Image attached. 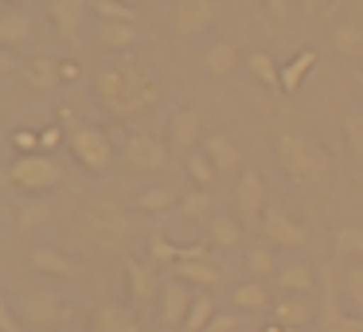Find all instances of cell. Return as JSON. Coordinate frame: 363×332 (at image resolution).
Wrapping results in <instances>:
<instances>
[{
	"mask_svg": "<svg viewBox=\"0 0 363 332\" xmlns=\"http://www.w3.org/2000/svg\"><path fill=\"white\" fill-rule=\"evenodd\" d=\"M59 74H63V82H79L82 79V67L74 63V59H63V63H59Z\"/></svg>",
	"mask_w": 363,
	"mask_h": 332,
	"instance_id": "obj_48",
	"label": "cell"
},
{
	"mask_svg": "<svg viewBox=\"0 0 363 332\" xmlns=\"http://www.w3.org/2000/svg\"><path fill=\"white\" fill-rule=\"evenodd\" d=\"M332 254L336 262H352L363 254V227H340L336 231V243H332Z\"/></svg>",
	"mask_w": 363,
	"mask_h": 332,
	"instance_id": "obj_34",
	"label": "cell"
},
{
	"mask_svg": "<svg viewBox=\"0 0 363 332\" xmlns=\"http://www.w3.org/2000/svg\"><path fill=\"white\" fill-rule=\"evenodd\" d=\"M35 43V20L28 16L24 9H4L0 12V48L9 51H24Z\"/></svg>",
	"mask_w": 363,
	"mask_h": 332,
	"instance_id": "obj_15",
	"label": "cell"
},
{
	"mask_svg": "<svg viewBox=\"0 0 363 332\" xmlns=\"http://www.w3.org/2000/svg\"><path fill=\"white\" fill-rule=\"evenodd\" d=\"M9 184L24 196H40V192H51L55 184H63V165L51 153H28V157H16L9 165Z\"/></svg>",
	"mask_w": 363,
	"mask_h": 332,
	"instance_id": "obj_6",
	"label": "cell"
},
{
	"mask_svg": "<svg viewBox=\"0 0 363 332\" xmlns=\"http://www.w3.org/2000/svg\"><path fill=\"white\" fill-rule=\"evenodd\" d=\"M12 149H16L20 157H28V153H40V129H28V126L12 129Z\"/></svg>",
	"mask_w": 363,
	"mask_h": 332,
	"instance_id": "obj_42",
	"label": "cell"
},
{
	"mask_svg": "<svg viewBox=\"0 0 363 332\" xmlns=\"http://www.w3.org/2000/svg\"><path fill=\"white\" fill-rule=\"evenodd\" d=\"M203 153L211 157V165L219 176L242 172V149H238L227 133H203Z\"/></svg>",
	"mask_w": 363,
	"mask_h": 332,
	"instance_id": "obj_17",
	"label": "cell"
},
{
	"mask_svg": "<svg viewBox=\"0 0 363 332\" xmlns=\"http://www.w3.org/2000/svg\"><path fill=\"white\" fill-rule=\"evenodd\" d=\"M262 332H281V324H277V321H274V324H269V328H262Z\"/></svg>",
	"mask_w": 363,
	"mask_h": 332,
	"instance_id": "obj_51",
	"label": "cell"
},
{
	"mask_svg": "<svg viewBox=\"0 0 363 332\" xmlns=\"http://www.w3.org/2000/svg\"><path fill=\"white\" fill-rule=\"evenodd\" d=\"M246 71H250L262 87H281V67H277L266 51H254V55L246 59Z\"/></svg>",
	"mask_w": 363,
	"mask_h": 332,
	"instance_id": "obj_35",
	"label": "cell"
},
{
	"mask_svg": "<svg viewBox=\"0 0 363 332\" xmlns=\"http://www.w3.org/2000/svg\"><path fill=\"white\" fill-rule=\"evenodd\" d=\"M67 149H71V157L94 176H106L113 168V157H118L110 133L98 129V126H86V121H79V126L67 129Z\"/></svg>",
	"mask_w": 363,
	"mask_h": 332,
	"instance_id": "obj_4",
	"label": "cell"
},
{
	"mask_svg": "<svg viewBox=\"0 0 363 332\" xmlns=\"http://www.w3.org/2000/svg\"><path fill=\"white\" fill-rule=\"evenodd\" d=\"M94 40L110 51H129L137 43V24H121V20H98Z\"/></svg>",
	"mask_w": 363,
	"mask_h": 332,
	"instance_id": "obj_25",
	"label": "cell"
},
{
	"mask_svg": "<svg viewBox=\"0 0 363 332\" xmlns=\"http://www.w3.org/2000/svg\"><path fill=\"white\" fill-rule=\"evenodd\" d=\"M238 328H242V316L238 313H215L203 332H238Z\"/></svg>",
	"mask_w": 363,
	"mask_h": 332,
	"instance_id": "obj_45",
	"label": "cell"
},
{
	"mask_svg": "<svg viewBox=\"0 0 363 332\" xmlns=\"http://www.w3.org/2000/svg\"><path fill=\"white\" fill-rule=\"evenodd\" d=\"M94 90H98V102L121 121L145 118V114L157 106V98H160L157 79H152L141 63H133V59L113 63V67H102L98 79H94Z\"/></svg>",
	"mask_w": 363,
	"mask_h": 332,
	"instance_id": "obj_1",
	"label": "cell"
},
{
	"mask_svg": "<svg viewBox=\"0 0 363 332\" xmlns=\"http://www.w3.org/2000/svg\"><path fill=\"white\" fill-rule=\"evenodd\" d=\"M324 297H320V332H363V316H352L340 309V289H336V274L324 270L320 274Z\"/></svg>",
	"mask_w": 363,
	"mask_h": 332,
	"instance_id": "obj_9",
	"label": "cell"
},
{
	"mask_svg": "<svg viewBox=\"0 0 363 332\" xmlns=\"http://www.w3.org/2000/svg\"><path fill=\"white\" fill-rule=\"evenodd\" d=\"M90 332H141V321L129 305L118 301H102V305L90 313Z\"/></svg>",
	"mask_w": 363,
	"mask_h": 332,
	"instance_id": "obj_16",
	"label": "cell"
},
{
	"mask_svg": "<svg viewBox=\"0 0 363 332\" xmlns=\"http://www.w3.org/2000/svg\"><path fill=\"white\" fill-rule=\"evenodd\" d=\"M316 309L308 297H293V293H285L281 301L274 305V321L285 324V328H305V324H313Z\"/></svg>",
	"mask_w": 363,
	"mask_h": 332,
	"instance_id": "obj_20",
	"label": "cell"
},
{
	"mask_svg": "<svg viewBox=\"0 0 363 332\" xmlns=\"http://www.w3.org/2000/svg\"><path fill=\"white\" fill-rule=\"evenodd\" d=\"M149 254H152V262H176V258H180V246L168 243L164 231H152V238H149Z\"/></svg>",
	"mask_w": 363,
	"mask_h": 332,
	"instance_id": "obj_41",
	"label": "cell"
},
{
	"mask_svg": "<svg viewBox=\"0 0 363 332\" xmlns=\"http://www.w3.org/2000/svg\"><path fill=\"white\" fill-rule=\"evenodd\" d=\"M324 4H328V0H301V12H305V16H316Z\"/></svg>",
	"mask_w": 363,
	"mask_h": 332,
	"instance_id": "obj_49",
	"label": "cell"
},
{
	"mask_svg": "<svg viewBox=\"0 0 363 332\" xmlns=\"http://www.w3.org/2000/svg\"><path fill=\"white\" fill-rule=\"evenodd\" d=\"M28 262H32L35 274H48V277H74V274H82L79 262L67 258L63 250H55V246H32Z\"/></svg>",
	"mask_w": 363,
	"mask_h": 332,
	"instance_id": "obj_18",
	"label": "cell"
},
{
	"mask_svg": "<svg viewBox=\"0 0 363 332\" xmlns=\"http://www.w3.org/2000/svg\"><path fill=\"white\" fill-rule=\"evenodd\" d=\"M316 67V51H297V55H293V63H285L281 67V87L277 90H285V94H293V90L301 87V82L308 79V71H313Z\"/></svg>",
	"mask_w": 363,
	"mask_h": 332,
	"instance_id": "obj_29",
	"label": "cell"
},
{
	"mask_svg": "<svg viewBox=\"0 0 363 332\" xmlns=\"http://www.w3.org/2000/svg\"><path fill=\"white\" fill-rule=\"evenodd\" d=\"M274 153H277L281 172L289 176L297 188H308V192H324V188H328L332 160H328V153H324L308 133H301V129L274 133Z\"/></svg>",
	"mask_w": 363,
	"mask_h": 332,
	"instance_id": "obj_2",
	"label": "cell"
},
{
	"mask_svg": "<svg viewBox=\"0 0 363 332\" xmlns=\"http://www.w3.org/2000/svg\"><path fill=\"white\" fill-rule=\"evenodd\" d=\"M20 67H24V63H20V55H16V51L0 48V79H9L12 71H20Z\"/></svg>",
	"mask_w": 363,
	"mask_h": 332,
	"instance_id": "obj_46",
	"label": "cell"
},
{
	"mask_svg": "<svg viewBox=\"0 0 363 332\" xmlns=\"http://www.w3.org/2000/svg\"><path fill=\"white\" fill-rule=\"evenodd\" d=\"M51 204H43V199H24L16 211V227L20 231H40L43 223H51Z\"/></svg>",
	"mask_w": 363,
	"mask_h": 332,
	"instance_id": "obj_33",
	"label": "cell"
},
{
	"mask_svg": "<svg viewBox=\"0 0 363 332\" xmlns=\"http://www.w3.org/2000/svg\"><path fill=\"white\" fill-rule=\"evenodd\" d=\"M184 168H188V176L199 184V188H207V184H211L215 176H219V172H215V165H211V157H207V153H199V149H196V153H188Z\"/></svg>",
	"mask_w": 363,
	"mask_h": 332,
	"instance_id": "obj_39",
	"label": "cell"
},
{
	"mask_svg": "<svg viewBox=\"0 0 363 332\" xmlns=\"http://www.w3.org/2000/svg\"><path fill=\"white\" fill-rule=\"evenodd\" d=\"M172 274L188 285H203V289L223 282V270L215 262H172Z\"/></svg>",
	"mask_w": 363,
	"mask_h": 332,
	"instance_id": "obj_28",
	"label": "cell"
},
{
	"mask_svg": "<svg viewBox=\"0 0 363 332\" xmlns=\"http://www.w3.org/2000/svg\"><path fill=\"white\" fill-rule=\"evenodd\" d=\"M262 235H266L274 246H289V250H301V246L308 243V231L301 227L297 219H289L277 204H269L266 215H262Z\"/></svg>",
	"mask_w": 363,
	"mask_h": 332,
	"instance_id": "obj_12",
	"label": "cell"
},
{
	"mask_svg": "<svg viewBox=\"0 0 363 332\" xmlns=\"http://www.w3.org/2000/svg\"><path fill=\"white\" fill-rule=\"evenodd\" d=\"M211 211H215V199H211V192H207V188H196V192H188V196H180V215L188 223L211 219Z\"/></svg>",
	"mask_w": 363,
	"mask_h": 332,
	"instance_id": "obj_30",
	"label": "cell"
},
{
	"mask_svg": "<svg viewBox=\"0 0 363 332\" xmlns=\"http://www.w3.org/2000/svg\"><path fill=\"white\" fill-rule=\"evenodd\" d=\"M4 4H9V9H20V4H28V0H4Z\"/></svg>",
	"mask_w": 363,
	"mask_h": 332,
	"instance_id": "obj_50",
	"label": "cell"
},
{
	"mask_svg": "<svg viewBox=\"0 0 363 332\" xmlns=\"http://www.w3.org/2000/svg\"><path fill=\"white\" fill-rule=\"evenodd\" d=\"M246 270H250V277L254 282H266V277H277V258H274V250L269 246H250L246 250Z\"/></svg>",
	"mask_w": 363,
	"mask_h": 332,
	"instance_id": "obj_32",
	"label": "cell"
},
{
	"mask_svg": "<svg viewBox=\"0 0 363 332\" xmlns=\"http://www.w3.org/2000/svg\"><path fill=\"white\" fill-rule=\"evenodd\" d=\"M215 24H219V0H176V9L168 12V28L176 40H199Z\"/></svg>",
	"mask_w": 363,
	"mask_h": 332,
	"instance_id": "obj_7",
	"label": "cell"
},
{
	"mask_svg": "<svg viewBox=\"0 0 363 332\" xmlns=\"http://www.w3.org/2000/svg\"><path fill=\"white\" fill-rule=\"evenodd\" d=\"M121 160H125L129 172H145V176H157L168 168V145L157 141L149 133H129L125 145H121Z\"/></svg>",
	"mask_w": 363,
	"mask_h": 332,
	"instance_id": "obj_8",
	"label": "cell"
},
{
	"mask_svg": "<svg viewBox=\"0 0 363 332\" xmlns=\"http://www.w3.org/2000/svg\"><path fill=\"white\" fill-rule=\"evenodd\" d=\"M262 4H266V9H269V16H274L277 20V24H285V20H289V0H262Z\"/></svg>",
	"mask_w": 363,
	"mask_h": 332,
	"instance_id": "obj_47",
	"label": "cell"
},
{
	"mask_svg": "<svg viewBox=\"0 0 363 332\" xmlns=\"http://www.w3.org/2000/svg\"><path fill=\"white\" fill-rule=\"evenodd\" d=\"M191 301H196V293H191L188 282H180V277L160 285V321H164V328H184Z\"/></svg>",
	"mask_w": 363,
	"mask_h": 332,
	"instance_id": "obj_14",
	"label": "cell"
},
{
	"mask_svg": "<svg viewBox=\"0 0 363 332\" xmlns=\"http://www.w3.org/2000/svg\"><path fill=\"white\" fill-rule=\"evenodd\" d=\"M0 332H28V328H24V321L16 316V309L9 305L4 289H0Z\"/></svg>",
	"mask_w": 363,
	"mask_h": 332,
	"instance_id": "obj_44",
	"label": "cell"
},
{
	"mask_svg": "<svg viewBox=\"0 0 363 332\" xmlns=\"http://www.w3.org/2000/svg\"><path fill=\"white\" fill-rule=\"evenodd\" d=\"M230 301H235V309H266L269 305V293H266V285H262V282H242V285H235Z\"/></svg>",
	"mask_w": 363,
	"mask_h": 332,
	"instance_id": "obj_36",
	"label": "cell"
},
{
	"mask_svg": "<svg viewBox=\"0 0 363 332\" xmlns=\"http://www.w3.org/2000/svg\"><path fill=\"white\" fill-rule=\"evenodd\" d=\"M63 141H67V129L59 126V121H51V126L40 129V153H55Z\"/></svg>",
	"mask_w": 363,
	"mask_h": 332,
	"instance_id": "obj_43",
	"label": "cell"
},
{
	"mask_svg": "<svg viewBox=\"0 0 363 332\" xmlns=\"http://www.w3.org/2000/svg\"><path fill=\"white\" fill-rule=\"evenodd\" d=\"M12 309H16V316L24 321V328H32V332H55V328H63V321H67L63 297H59L55 289H40V285L20 289V297Z\"/></svg>",
	"mask_w": 363,
	"mask_h": 332,
	"instance_id": "obj_5",
	"label": "cell"
},
{
	"mask_svg": "<svg viewBox=\"0 0 363 332\" xmlns=\"http://www.w3.org/2000/svg\"><path fill=\"white\" fill-rule=\"evenodd\" d=\"M277 289L293 293V297H308V293L316 289V277H313V266H305V262H285L281 270H277Z\"/></svg>",
	"mask_w": 363,
	"mask_h": 332,
	"instance_id": "obj_21",
	"label": "cell"
},
{
	"mask_svg": "<svg viewBox=\"0 0 363 332\" xmlns=\"http://www.w3.org/2000/svg\"><path fill=\"white\" fill-rule=\"evenodd\" d=\"M281 332H305V328H285V324H281Z\"/></svg>",
	"mask_w": 363,
	"mask_h": 332,
	"instance_id": "obj_52",
	"label": "cell"
},
{
	"mask_svg": "<svg viewBox=\"0 0 363 332\" xmlns=\"http://www.w3.org/2000/svg\"><path fill=\"white\" fill-rule=\"evenodd\" d=\"M20 74H24V82L32 90H40V94H48V90H55L59 82H63V74H59V63L55 59H28L24 67H20Z\"/></svg>",
	"mask_w": 363,
	"mask_h": 332,
	"instance_id": "obj_22",
	"label": "cell"
},
{
	"mask_svg": "<svg viewBox=\"0 0 363 332\" xmlns=\"http://www.w3.org/2000/svg\"><path fill=\"white\" fill-rule=\"evenodd\" d=\"M74 231L79 238H86L90 246L102 250H125V243L133 238V215L113 199H90L74 215Z\"/></svg>",
	"mask_w": 363,
	"mask_h": 332,
	"instance_id": "obj_3",
	"label": "cell"
},
{
	"mask_svg": "<svg viewBox=\"0 0 363 332\" xmlns=\"http://www.w3.org/2000/svg\"><path fill=\"white\" fill-rule=\"evenodd\" d=\"M211 316H215V301L207 293H196V301L188 309V321H184V332H203L211 324Z\"/></svg>",
	"mask_w": 363,
	"mask_h": 332,
	"instance_id": "obj_37",
	"label": "cell"
},
{
	"mask_svg": "<svg viewBox=\"0 0 363 332\" xmlns=\"http://www.w3.org/2000/svg\"><path fill=\"white\" fill-rule=\"evenodd\" d=\"M336 289H340V301L355 316H363V262H347L344 274L336 277Z\"/></svg>",
	"mask_w": 363,
	"mask_h": 332,
	"instance_id": "obj_23",
	"label": "cell"
},
{
	"mask_svg": "<svg viewBox=\"0 0 363 332\" xmlns=\"http://www.w3.org/2000/svg\"><path fill=\"white\" fill-rule=\"evenodd\" d=\"M90 4L86 0H48V16L55 24V32L63 35L71 48H79V35H82V20H86Z\"/></svg>",
	"mask_w": 363,
	"mask_h": 332,
	"instance_id": "obj_13",
	"label": "cell"
},
{
	"mask_svg": "<svg viewBox=\"0 0 363 332\" xmlns=\"http://www.w3.org/2000/svg\"><path fill=\"white\" fill-rule=\"evenodd\" d=\"M235 204L242 211L246 223L262 227V215H266V180L258 176V168H242L238 172V184H235Z\"/></svg>",
	"mask_w": 363,
	"mask_h": 332,
	"instance_id": "obj_10",
	"label": "cell"
},
{
	"mask_svg": "<svg viewBox=\"0 0 363 332\" xmlns=\"http://www.w3.org/2000/svg\"><path fill=\"white\" fill-rule=\"evenodd\" d=\"M207 243L219 246V250H238V246H242V227H238V219H230V215H211V219H207Z\"/></svg>",
	"mask_w": 363,
	"mask_h": 332,
	"instance_id": "obj_27",
	"label": "cell"
},
{
	"mask_svg": "<svg viewBox=\"0 0 363 332\" xmlns=\"http://www.w3.org/2000/svg\"><path fill=\"white\" fill-rule=\"evenodd\" d=\"M235 67H238V48L230 40H219L203 51V71L211 79H227V74H235Z\"/></svg>",
	"mask_w": 363,
	"mask_h": 332,
	"instance_id": "obj_24",
	"label": "cell"
},
{
	"mask_svg": "<svg viewBox=\"0 0 363 332\" xmlns=\"http://www.w3.org/2000/svg\"><path fill=\"white\" fill-rule=\"evenodd\" d=\"M121 266H125V282H129V293H133L137 305H145V301H152V293L160 289L157 285V274H152L149 262H137V258H121Z\"/></svg>",
	"mask_w": 363,
	"mask_h": 332,
	"instance_id": "obj_19",
	"label": "cell"
},
{
	"mask_svg": "<svg viewBox=\"0 0 363 332\" xmlns=\"http://www.w3.org/2000/svg\"><path fill=\"white\" fill-rule=\"evenodd\" d=\"M332 48L344 59H363V28H355V24L332 28Z\"/></svg>",
	"mask_w": 363,
	"mask_h": 332,
	"instance_id": "obj_31",
	"label": "cell"
},
{
	"mask_svg": "<svg viewBox=\"0 0 363 332\" xmlns=\"http://www.w3.org/2000/svg\"><path fill=\"white\" fill-rule=\"evenodd\" d=\"M90 12L98 20H121V24H137V9L121 4V0H90Z\"/></svg>",
	"mask_w": 363,
	"mask_h": 332,
	"instance_id": "obj_38",
	"label": "cell"
},
{
	"mask_svg": "<svg viewBox=\"0 0 363 332\" xmlns=\"http://www.w3.org/2000/svg\"><path fill=\"white\" fill-rule=\"evenodd\" d=\"M172 207H180V196L168 184H157V188H145L141 196H133V211H145V215H164Z\"/></svg>",
	"mask_w": 363,
	"mask_h": 332,
	"instance_id": "obj_26",
	"label": "cell"
},
{
	"mask_svg": "<svg viewBox=\"0 0 363 332\" xmlns=\"http://www.w3.org/2000/svg\"><path fill=\"white\" fill-rule=\"evenodd\" d=\"M199 141H203V110H196V106L172 110V118H168V145L176 153H196Z\"/></svg>",
	"mask_w": 363,
	"mask_h": 332,
	"instance_id": "obj_11",
	"label": "cell"
},
{
	"mask_svg": "<svg viewBox=\"0 0 363 332\" xmlns=\"http://www.w3.org/2000/svg\"><path fill=\"white\" fill-rule=\"evenodd\" d=\"M344 137H347V149H352V160L363 168V114H347L344 118Z\"/></svg>",
	"mask_w": 363,
	"mask_h": 332,
	"instance_id": "obj_40",
	"label": "cell"
}]
</instances>
